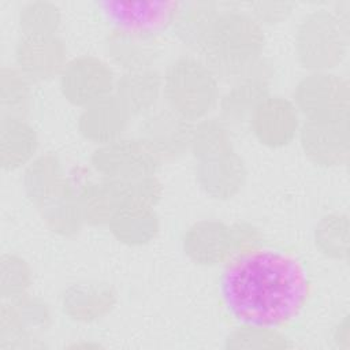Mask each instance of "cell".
I'll return each instance as SVG.
<instances>
[{"mask_svg":"<svg viewBox=\"0 0 350 350\" xmlns=\"http://www.w3.org/2000/svg\"><path fill=\"white\" fill-rule=\"evenodd\" d=\"M219 98V78L198 56H180L163 74L167 108L191 123L208 118Z\"/></svg>","mask_w":350,"mask_h":350,"instance_id":"3","label":"cell"},{"mask_svg":"<svg viewBox=\"0 0 350 350\" xmlns=\"http://www.w3.org/2000/svg\"><path fill=\"white\" fill-rule=\"evenodd\" d=\"M131 119L130 112L112 93L82 108L77 127L86 141L100 146L122 138Z\"/></svg>","mask_w":350,"mask_h":350,"instance_id":"16","label":"cell"},{"mask_svg":"<svg viewBox=\"0 0 350 350\" xmlns=\"http://www.w3.org/2000/svg\"><path fill=\"white\" fill-rule=\"evenodd\" d=\"M269 66L261 60L246 75L232 81L217 103L220 119L228 126L247 123L256 107L269 94Z\"/></svg>","mask_w":350,"mask_h":350,"instance_id":"14","label":"cell"},{"mask_svg":"<svg viewBox=\"0 0 350 350\" xmlns=\"http://www.w3.org/2000/svg\"><path fill=\"white\" fill-rule=\"evenodd\" d=\"M264 45V29L249 11L230 8L217 12L196 51L219 79L232 82L262 60Z\"/></svg>","mask_w":350,"mask_h":350,"instance_id":"2","label":"cell"},{"mask_svg":"<svg viewBox=\"0 0 350 350\" xmlns=\"http://www.w3.org/2000/svg\"><path fill=\"white\" fill-rule=\"evenodd\" d=\"M219 11L217 5L209 1L182 3L174 7L170 25L175 36L185 45L197 49Z\"/></svg>","mask_w":350,"mask_h":350,"instance_id":"24","label":"cell"},{"mask_svg":"<svg viewBox=\"0 0 350 350\" xmlns=\"http://www.w3.org/2000/svg\"><path fill=\"white\" fill-rule=\"evenodd\" d=\"M71 185L77 189L85 224L108 226L111 217L120 206L113 185L107 180H93L82 170L68 175Z\"/></svg>","mask_w":350,"mask_h":350,"instance_id":"21","label":"cell"},{"mask_svg":"<svg viewBox=\"0 0 350 350\" xmlns=\"http://www.w3.org/2000/svg\"><path fill=\"white\" fill-rule=\"evenodd\" d=\"M118 194L120 206L137 205L154 208L161 197V183L156 175L130 180H109Z\"/></svg>","mask_w":350,"mask_h":350,"instance_id":"32","label":"cell"},{"mask_svg":"<svg viewBox=\"0 0 350 350\" xmlns=\"http://www.w3.org/2000/svg\"><path fill=\"white\" fill-rule=\"evenodd\" d=\"M349 27L332 11L314 10L305 15L295 31V53L302 67L314 71H331L347 52Z\"/></svg>","mask_w":350,"mask_h":350,"instance_id":"4","label":"cell"},{"mask_svg":"<svg viewBox=\"0 0 350 350\" xmlns=\"http://www.w3.org/2000/svg\"><path fill=\"white\" fill-rule=\"evenodd\" d=\"M293 4L287 1H257L250 4L249 14L262 25H276L287 19L293 12Z\"/></svg>","mask_w":350,"mask_h":350,"instance_id":"34","label":"cell"},{"mask_svg":"<svg viewBox=\"0 0 350 350\" xmlns=\"http://www.w3.org/2000/svg\"><path fill=\"white\" fill-rule=\"evenodd\" d=\"M291 100L304 120H349V83L343 77L331 71H314L305 75L295 85Z\"/></svg>","mask_w":350,"mask_h":350,"instance_id":"5","label":"cell"},{"mask_svg":"<svg viewBox=\"0 0 350 350\" xmlns=\"http://www.w3.org/2000/svg\"><path fill=\"white\" fill-rule=\"evenodd\" d=\"M118 301L115 288L98 280L72 283L60 297V308L66 317L75 323H94L108 316Z\"/></svg>","mask_w":350,"mask_h":350,"instance_id":"17","label":"cell"},{"mask_svg":"<svg viewBox=\"0 0 350 350\" xmlns=\"http://www.w3.org/2000/svg\"><path fill=\"white\" fill-rule=\"evenodd\" d=\"M16 67L31 81L59 77L67 64V46L56 34L22 36L15 48Z\"/></svg>","mask_w":350,"mask_h":350,"instance_id":"15","label":"cell"},{"mask_svg":"<svg viewBox=\"0 0 350 350\" xmlns=\"http://www.w3.org/2000/svg\"><path fill=\"white\" fill-rule=\"evenodd\" d=\"M116 75L112 66L94 55L67 62L59 75V89L67 103L81 109L113 93Z\"/></svg>","mask_w":350,"mask_h":350,"instance_id":"7","label":"cell"},{"mask_svg":"<svg viewBox=\"0 0 350 350\" xmlns=\"http://www.w3.org/2000/svg\"><path fill=\"white\" fill-rule=\"evenodd\" d=\"M185 256L201 267H217L234 258L231 224L216 219L193 223L182 235Z\"/></svg>","mask_w":350,"mask_h":350,"instance_id":"11","label":"cell"},{"mask_svg":"<svg viewBox=\"0 0 350 350\" xmlns=\"http://www.w3.org/2000/svg\"><path fill=\"white\" fill-rule=\"evenodd\" d=\"M18 22L23 36H51L60 27L62 12L55 3L30 1L21 8Z\"/></svg>","mask_w":350,"mask_h":350,"instance_id":"31","label":"cell"},{"mask_svg":"<svg viewBox=\"0 0 350 350\" xmlns=\"http://www.w3.org/2000/svg\"><path fill=\"white\" fill-rule=\"evenodd\" d=\"M29 262L15 254L4 253L0 258V294L3 301H18L27 295L31 286Z\"/></svg>","mask_w":350,"mask_h":350,"instance_id":"30","label":"cell"},{"mask_svg":"<svg viewBox=\"0 0 350 350\" xmlns=\"http://www.w3.org/2000/svg\"><path fill=\"white\" fill-rule=\"evenodd\" d=\"M246 165L237 150L197 161L196 179L211 198L226 201L235 197L246 182Z\"/></svg>","mask_w":350,"mask_h":350,"instance_id":"18","label":"cell"},{"mask_svg":"<svg viewBox=\"0 0 350 350\" xmlns=\"http://www.w3.org/2000/svg\"><path fill=\"white\" fill-rule=\"evenodd\" d=\"M31 101V79L18 67L4 66L0 71V105L3 115L23 116Z\"/></svg>","mask_w":350,"mask_h":350,"instance_id":"29","label":"cell"},{"mask_svg":"<svg viewBox=\"0 0 350 350\" xmlns=\"http://www.w3.org/2000/svg\"><path fill=\"white\" fill-rule=\"evenodd\" d=\"M349 216L332 212L320 217L313 230L316 249L331 260H346L349 256Z\"/></svg>","mask_w":350,"mask_h":350,"instance_id":"27","label":"cell"},{"mask_svg":"<svg viewBox=\"0 0 350 350\" xmlns=\"http://www.w3.org/2000/svg\"><path fill=\"white\" fill-rule=\"evenodd\" d=\"M113 94L133 118L145 116L163 97V75L154 68L123 71L116 78Z\"/></svg>","mask_w":350,"mask_h":350,"instance_id":"20","label":"cell"},{"mask_svg":"<svg viewBox=\"0 0 350 350\" xmlns=\"http://www.w3.org/2000/svg\"><path fill=\"white\" fill-rule=\"evenodd\" d=\"M68 175L60 159L53 153L36 156L23 172L25 194L40 209L57 198L67 186Z\"/></svg>","mask_w":350,"mask_h":350,"instance_id":"19","label":"cell"},{"mask_svg":"<svg viewBox=\"0 0 350 350\" xmlns=\"http://www.w3.org/2000/svg\"><path fill=\"white\" fill-rule=\"evenodd\" d=\"M38 150L36 129L23 118L3 115L0 122V164L5 171L26 167Z\"/></svg>","mask_w":350,"mask_h":350,"instance_id":"22","label":"cell"},{"mask_svg":"<svg viewBox=\"0 0 350 350\" xmlns=\"http://www.w3.org/2000/svg\"><path fill=\"white\" fill-rule=\"evenodd\" d=\"M163 51L156 30L115 27L105 40L109 60L123 71L153 68Z\"/></svg>","mask_w":350,"mask_h":350,"instance_id":"13","label":"cell"},{"mask_svg":"<svg viewBox=\"0 0 350 350\" xmlns=\"http://www.w3.org/2000/svg\"><path fill=\"white\" fill-rule=\"evenodd\" d=\"M221 293L239 323L280 327L302 308L308 282L294 257L261 247L227 262Z\"/></svg>","mask_w":350,"mask_h":350,"instance_id":"1","label":"cell"},{"mask_svg":"<svg viewBox=\"0 0 350 350\" xmlns=\"http://www.w3.org/2000/svg\"><path fill=\"white\" fill-rule=\"evenodd\" d=\"M51 323L48 305L34 297L18 301H3L0 310V349H18L27 346L38 332Z\"/></svg>","mask_w":350,"mask_h":350,"instance_id":"9","label":"cell"},{"mask_svg":"<svg viewBox=\"0 0 350 350\" xmlns=\"http://www.w3.org/2000/svg\"><path fill=\"white\" fill-rule=\"evenodd\" d=\"M349 338H350V323H349V316L346 314L335 325V328L332 331V340L338 347H342V349L347 350L349 343H350Z\"/></svg>","mask_w":350,"mask_h":350,"instance_id":"35","label":"cell"},{"mask_svg":"<svg viewBox=\"0 0 350 350\" xmlns=\"http://www.w3.org/2000/svg\"><path fill=\"white\" fill-rule=\"evenodd\" d=\"M161 160L139 137H122L97 146L90 156L94 172L107 180H130L156 175Z\"/></svg>","mask_w":350,"mask_h":350,"instance_id":"6","label":"cell"},{"mask_svg":"<svg viewBox=\"0 0 350 350\" xmlns=\"http://www.w3.org/2000/svg\"><path fill=\"white\" fill-rule=\"evenodd\" d=\"M108 228L118 242L127 246H142L156 238L160 220L154 208L123 205L111 217Z\"/></svg>","mask_w":350,"mask_h":350,"instance_id":"23","label":"cell"},{"mask_svg":"<svg viewBox=\"0 0 350 350\" xmlns=\"http://www.w3.org/2000/svg\"><path fill=\"white\" fill-rule=\"evenodd\" d=\"M291 343L278 327L241 323L224 339V347L238 349H287Z\"/></svg>","mask_w":350,"mask_h":350,"instance_id":"28","label":"cell"},{"mask_svg":"<svg viewBox=\"0 0 350 350\" xmlns=\"http://www.w3.org/2000/svg\"><path fill=\"white\" fill-rule=\"evenodd\" d=\"M305 156L319 167L345 164L350 152L349 120L301 123L298 137Z\"/></svg>","mask_w":350,"mask_h":350,"instance_id":"10","label":"cell"},{"mask_svg":"<svg viewBox=\"0 0 350 350\" xmlns=\"http://www.w3.org/2000/svg\"><path fill=\"white\" fill-rule=\"evenodd\" d=\"M46 227L62 237H71L79 232L85 224L77 189L68 182L63 194L41 208Z\"/></svg>","mask_w":350,"mask_h":350,"instance_id":"26","label":"cell"},{"mask_svg":"<svg viewBox=\"0 0 350 350\" xmlns=\"http://www.w3.org/2000/svg\"><path fill=\"white\" fill-rule=\"evenodd\" d=\"M191 122L170 108H154L142 116L139 138H142L160 160L176 159L190 150Z\"/></svg>","mask_w":350,"mask_h":350,"instance_id":"12","label":"cell"},{"mask_svg":"<svg viewBox=\"0 0 350 350\" xmlns=\"http://www.w3.org/2000/svg\"><path fill=\"white\" fill-rule=\"evenodd\" d=\"M247 123L262 146L282 149L298 137L302 122L291 98L269 93L256 107Z\"/></svg>","mask_w":350,"mask_h":350,"instance_id":"8","label":"cell"},{"mask_svg":"<svg viewBox=\"0 0 350 350\" xmlns=\"http://www.w3.org/2000/svg\"><path fill=\"white\" fill-rule=\"evenodd\" d=\"M231 234H232L234 258L262 247L264 238L261 231L256 226L247 221H239V223L231 224Z\"/></svg>","mask_w":350,"mask_h":350,"instance_id":"33","label":"cell"},{"mask_svg":"<svg viewBox=\"0 0 350 350\" xmlns=\"http://www.w3.org/2000/svg\"><path fill=\"white\" fill-rule=\"evenodd\" d=\"M234 150L230 126L220 118H205L193 124L190 152L197 161Z\"/></svg>","mask_w":350,"mask_h":350,"instance_id":"25","label":"cell"}]
</instances>
